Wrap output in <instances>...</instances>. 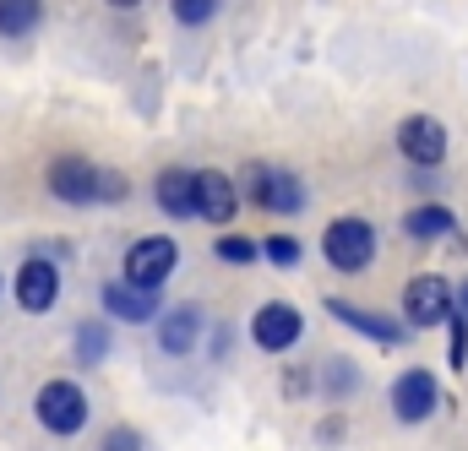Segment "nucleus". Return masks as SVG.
I'll use <instances>...</instances> for the list:
<instances>
[{
    "label": "nucleus",
    "instance_id": "1",
    "mask_svg": "<svg viewBox=\"0 0 468 451\" xmlns=\"http://www.w3.org/2000/svg\"><path fill=\"white\" fill-rule=\"evenodd\" d=\"M49 191H55V202H66V207H110V202H125V174L115 169H99L93 158H82V152H60L55 163H49Z\"/></svg>",
    "mask_w": 468,
    "mask_h": 451
},
{
    "label": "nucleus",
    "instance_id": "2",
    "mask_svg": "<svg viewBox=\"0 0 468 451\" xmlns=\"http://www.w3.org/2000/svg\"><path fill=\"white\" fill-rule=\"evenodd\" d=\"M245 196L267 213H305V180L289 174V169H272V163H250L245 169Z\"/></svg>",
    "mask_w": 468,
    "mask_h": 451
},
{
    "label": "nucleus",
    "instance_id": "3",
    "mask_svg": "<svg viewBox=\"0 0 468 451\" xmlns=\"http://www.w3.org/2000/svg\"><path fill=\"white\" fill-rule=\"evenodd\" d=\"M33 414H38V425L49 435H77L88 425V392L77 381H49V386H38Z\"/></svg>",
    "mask_w": 468,
    "mask_h": 451
},
{
    "label": "nucleus",
    "instance_id": "4",
    "mask_svg": "<svg viewBox=\"0 0 468 451\" xmlns=\"http://www.w3.org/2000/svg\"><path fill=\"white\" fill-rule=\"evenodd\" d=\"M322 256H327V267H338V272H365V267L376 261V228L365 224V218H338V224H327Z\"/></svg>",
    "mask_w": 468,
    "mask_h": 451
},
{
    "label": "nucleus",
    "instance_id": "5",
    "mask_svg": "<svg viewBox=\"0 0 468 451\" xmlns=\"http://www.w3.org/2000/svg\"><path fill=\"white\" fill-rule=\"evenodd\" d=\"M452 310H458V299H452V283H447V278H436V272L409 278V288H403V316H409V327H441Z\"/></svg>",
    "mask_w": 468,
    "mask_h": 451
},
{
    "label": "nucleus",
    "instance_id": "6",
    "mask_svg": "<svg viewBox=\"0 0 468 451\" xmlns=\"http://www.w3.org/2000/svg\"><path fill=\"white\" fill-rule=\"evenodd\" d=\"M175 267H180V245L164 239V234H147V239H136V245L125 250V278H131V283L158 288V283H169Z\"/></svg>",
    "mask_w": 468,
    "mask_h": 451
},
{
    "label": "nucleus",
    "instance_id": "7",
    "mask_svg": "<svg viewBox=\"0 0 468 451\" xmlns=\"http://www.w3.org/2000/svg\"><path fill=\"white\" fill-rule=\"evenodd\" d=\"M398 152H403L409 163H420V169H436V163L447 158V125L431 120V114H409V120L398 125Z\"/></svg>",
    "mask_w": 468,
    "mask_h": 451
},
{
    "label": "nucleus",
    "instance_id": "8",
    "mask_svg": "<svg viewBox=\"0 0 468 451\" xmlns=\"http://www.w3.org/2000/svg\"><path fill=\"white\" fill-rule=\"evenodd\" d=\"M436 403H441V386H436L431 370H403V375L392 381V414H398L403 425H425V419L436 414Z\"/></svg>",
    "mask_w": 468,
    "mask_h": 451
},
{
    "label": "nucleus",
    "instance_id": "9",
    "mask_svg": "<svg viewBox=\"0 0 468 451\" xmlns=\"http://www.w3.org/2000/svg\"><path fill=\"white\" fill-rule=\"evenodd\" d=\"M55 299H60V267L49 256H27L16 272V305L44 316V310H55Z\"/></svg>",
    "mask_w": 468,
    "mask_h": 451
},
{
    "label": "nucleus",
    "instance_id": "10",
    "mask_svg": "<svg viewBox=\"0 0 468 451\" xmlns=\"http://www.w3.org/2000/svg\"><path fill=\"white\" fill-rule=\"evenodd\" d=\"M300 332H305V316H300L294 305H283V299H272V305H261V310L250 316V338H256V348H267V353L294 348Z\"/></svg>",
    "mask_w": 468,
    "mask_h": 451
},
{
    "label": "nucleus",
    "instance_id": "11",
    "mask_svg": "<svg viewBox=\"0 0 468 451\" xmlns=\"http://www.w3.org/2000/svg\"><path fill=\"white\" fill-rule=\"evenodd\" d=\"M234 213H239V191H234V180L224 169H202L197 174V218H207V224H234Z\"/></svg>",
    "mask_w": 468,
    "mask_h": 451
},
{
    "label": "nucleus",
    "instance_id": "12",
    "mask_svg": "<svg viewBox=\"0 0 468 451\" xmlns=\"http://www.w3.org/2000/svg\"><path fill=\"white\" fill-rule=\"evenodd\" d=\"M104 310L125 321V327H136V321H153L158 316V288H147V283H131V278H120L104 288Z\"/></svg>",
    "mask_w": 468,
    "mask_h": 451
},
{
    "label": "nucleus",
    "instance_id": "13",
    "mask_svg": "<svg viewBox=\"0 0 468 451\" xmlns=\"http://www.w3.org/2000/svg\"><path fill=\"white\" fill-rule=\"evenodd\" d=\"M153 196L169 218H197V174L191 169H164L153 180Z\"/></svg>",
    "mask_w": 468,
    "mask_h": 451
},
{
    "label": "nucleus",
    "instance_id": "14",
    "mask_svg": "<svg viewBox=\"0 0 468 451\" xmlns=\"http://www.w3.org/2000/svg\"><path fill=\"white\" fill-rule=\"evenodd\" d=\"M202 321H207L202 305H175L169 316H158V348H164V353H191Z\"/></svg>",
    "mask_w": 468,
    "mask_h": 451
},
{
    "label": "nucleus",
    "instance_id": "15",
    "mask_svg": "<svg viewBox=\"0 0 468 451\" xmlns=\"http://www.w3.org/2000/svg\"><path fill=\"white\" fill-rule=\"evenodd\" d=\"M327 310L344 321V327H354V332H365L370 342H387V348H398V342L409 338L398 321H387V316H376V310H359V305H344V299H327Z\"/></svg>",
    "mask_w": 468,
    "mask_h": 451
},
{
    "label": "nucleus",
    "instance_id": "16",
    "mask_svg": "<svg viewBox=\"0 0 468 451\" xmlns=\"http://www.w3.org/2000/svg\"><path fill=\"white\" fill-rule=\"evenodd\" d=\"M452 207H441V202H425V207H414L409 218H403V234L409 239H441V234H452Z\"/></svg>",
    "mask_w": 468,
    "mask_h": 451
},
{
    "label": "nucleus",
    "instance_id": "17",
    "mask_svg": "<svg viewBox=\"0 0 468 451\" xmlns=\"http://www.w3.org/2000/svg\"><path fill=\"white\" fill-rule=\"evenodd\" d=\"M44 22V0H0V38H27Z\"/></svg>",
    "mask_w": 468,
    "mask_h": 451
},
{
    "label": "nucleus",
    "instance_id": "18",
    "mask_svg": "<svg viewBox=\"0 0 468 451\" xmlns=\"http://www.w3.org/2000/svg\"><path fill=\"white\" fill-rule=\"evenodd\" d=\"M218 5H224V0H169V11H175L180 27H207V22L218 16Z\"/></svg>",
    "mask_w": 468,
    "mask_h": 451
},
{
    "label": "nucleus",
    "instance_id": "19",
    "mask_svg": "<svg viewBox=\"0 0 468 451\" xmlns=\"http://www.w3.org/2000/svg\"><path fill=\"white\" fill-rule=\"evenodd\" d=\"M261 256H267L272 267H294V261H300V239H294V234H272V239H261Z\"/></svg>",
    "mask_w": 468,
    "mask_h": 451
},
{
    "label": "nucleus",
    "instance_id": "20",
    "mask_svg": "<svg viewBox=\"0 0 468 451\" xmlns=\"http://www.w3.org/2000/svg\"><path fill=\"white\" fill-rule=\"evenodd\" d=\"M213 250H218L229 267H245V261H256V256H261V245H256V239H239V234H224Z\"/></svg>",
    "mask_w": 468,
    "mask_h": 451
},
{
    "label": "nucleus",
    "instance_id": "21",
    "mask_svg": "<svg viewBox=\"0 0 468 451\" xmlns=\"http://www.w3.org/2000/svg\"><path fill=\"white\" fill-rule=\"evenodd\" d=\"M104 348H110V332H104L99 321H88V327L77 332V359H88V364H93V359H104Z\"/></svg>",
    "mask_w": 468,
    "mask_h": 451
},
{
    "label": "nucleus",
    "instance_id": "22",
    "mask_svg": "<svg viewBox=\"0 0 468 451\" xmlns=\"http://www.w3.org/2000/svg\"><path fill=\"white\" fill-rule=\"evenodd\" d=\"M447 321H452V342H447V359H452V370H458V364L468 359V316H463V310H452Z\"/></svg>",
    "mask_w": 468,
    "mask_h": 451
},
{
    "label": "nucleus",
    "instance_id": "23",
    "mask_svg": "<svg viewBox=\"0 0 468 451\" xmlns=\"http://www.w3.org/2000/svg\"><path fill=\"white\" fill-rule=\"evenodd\" d=\"M99 451H142V435L120 425V430H110V435H104V446H99Z\"/></svg>",
    "mask_w": 468,
    "mask_h": 451
},
{
    "label": "nucleus",
    "instance_id": "24",
    "mask_svg": "<svg viewBox=\"0 0 468 451\" xmlns=\"http://www.w3.org/2000/svg\"><path fill=\"white\" fill-rule=\"evenodd\" d=\"M458 310H463V316H468V283H463V288H458Z\"/></svg>",
    "mask_w": 468,
    "mask_h": 451
},
{
    "label": "nucleus",
    "instance_id": "25",
    "mask_svg": "<svg viewBox=\"0 0 468 451\" xmlns=\"http://www.w3.org/2000/svg\"><path fill=\"white\" fill-rule=\"evenodd\" d=\"M110 5H120V11H131V5H142V0H110Z\"/></svg>",
    "mask_w": 468,
    "mask_h": 451
}]
</instances>
